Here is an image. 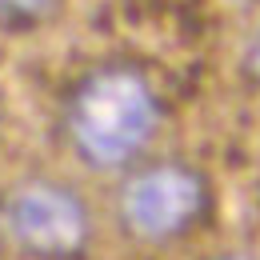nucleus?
I'll list each match as a JSON object with an SVG mask.
<instances>
[{
  "label": "nucleus",
  "instance_id": "obj_1",
  "mask_svg": "<svg viewBox=\"0 0 260 260\" xmlns=\"http://www.w3.org/2000/svg\"><path fill=\"white\" fill-rule=\"evenodd\" d=\"M160 124L152 80L132 64H100L84 72L64 100L68 148L96 172L128 168Z\"/></svg>",
  "mask_w": 260,
  "mask_h": 260
},
{
  "label": "nucleus",
  "instance_id": "obj_2",
  "mask_svg": "<svg viewBox=\"0 0 260 260\" xmlns=\"http://www.w3.org/2000/svg\"><path fill=\"white\" fill-rule=\"evenodd\" d=\"M0 228L28 260H84L92 244V212L64 180L28 176L0 204Z\"/></svg>",
  "mask_w": 260,
  "mask_h": 260
},
{
  "label": "nucleus",
  "instance_id": "obj_3",
  "mask_svg": "<svg viewBox=\"0 0 260 260\" xmlns=\"http://www.w3.org/2000/svg\"><path fill=\"white\" fill-rule=\"evenodd\" d=\"M204 204H208L204 176L180 160H160L124 176L116 196V216L132 240L168 244L200 220Z\"/></svg>",
  "mask_w": 260,
  "mask_h": 260
},
{
  "label": "nucleus",
  "instance_id": "obj_4",
  "mask_svg": "<svg viewBox=\"0 0 260 260\" xmlns=\"http://www.w3.org/2000/svg\"><path fill=\"white\" fill-rule=\"evenodd\" d=\"M60 0H0V28L4 32H36L56 20Z\"/></svg>",
  "mask_w": 260,
  "mask_h": 260
},
{
  "label": "nucleus",
  "instance_id": "obj_5",
  "mask_svg": "<svg viewBox=\"0 0 260 260\" xmlns=\"http://www.w3.org/2000/svg\"><path fill=\"white\" fill-rule=\"evenodd\" d=\"M244 72H248V80L260 84V32L252 36V44H248V52H244Z\"/></svg>",
  "mask_w": 260,
  "mask_h": 260
},
{
  "label": "nucleus",
  "instance_id": "obj_6",
  "mask_svg": "<svg viewBox=\"0 0 260 260\" xmlns=\"http://www.w3.org/2000/svg\"><path fill=\"white\" fill-rule=\"evenodd\" d=\"M224 260H248V256H224Z\"/></svg>",
  "mask_w": 260,
  "mask_h": 260
}]
</instances>
